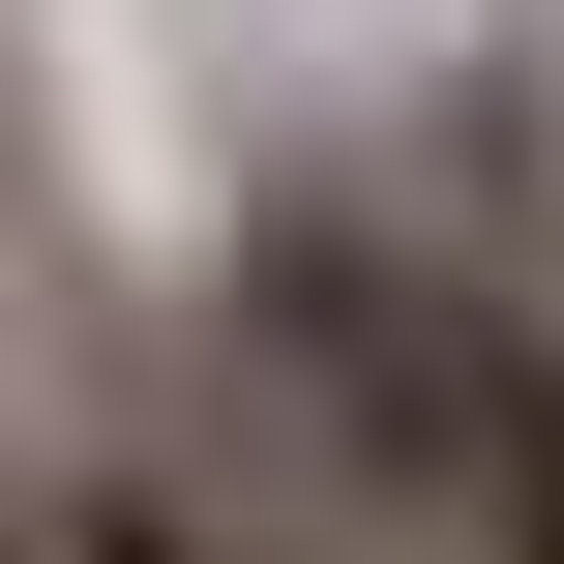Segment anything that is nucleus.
Wrapping results in <instances>:
<instances>
[{"label": "nucleus", "instance_id": "obj_1", "mask_svg": "<svg viewBox=\"0 0 564 564\" xmlns=\"http://www.w3.org/2000/svg\"><path fill=\"white\" fill-rule=\"evenodd\" d=\"M178 387L327 564H564V297L416 208H268Z\"/></svg>", "mask_w": 564, "mask_h": 564}, {"label": "nucleus", "instance_id": "obj_2", "mask_svg": "<svg viewBox=\"0 0 564 564\" xmlns=\"http://www.w3.org/2000/svg\"><path fill=\"white\" fill-rule=\"evenodd\" d=\"M30 564H327V535L208 446V387H149V357H119V387L30 446Z\"/></svg>", "mask_w": 564, "mask_h": 564}, {"label": "nucleus", "instance_id": "obj_3", "mask_svg": "<svg viewBox=\"0 0 564 564\" xmlns=\"http://www.w3.org/2000/svg\"><path fill=\"white\" fill-rule=\"evenodd\" d=\"M0 564H30V446H0Z\"/></svg>", "mask_w": 564, "mask_h": 564}]
</instances>
